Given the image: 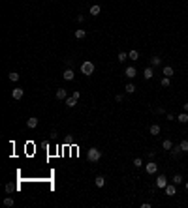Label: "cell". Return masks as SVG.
<instances>
[{
  "instance_id": "d590c367",
  "label": "cell",
  "mask_w": 188,
  "mask_h": 208,
  "mask_svg": "<svg viewBox=\"0 0 188 208\" xmlns=\"http://www.w3.org/2000/svg\"><path fill=\"white\" fill-rule=\"evenodd\" d=\"M184 187H186V191H188V182H186V184H184Z\"/></svg>"
},
{
  "instance_id": "ffe728a7",
  "label": "cell",
  "mask_w": 188,
  "mask_h": 208,
  "mask_svg": "<svg viewBox=\"0 0 188 208\" xmlns=\"http://www.w3.org/2000/svg\"><path fill=\"white\" fill-rule=\"evenodd\" d=\"M162 64V58L160 56H152L151 58V66H152V68H156V66H160Z\"/></svg>"
},
{
  "instance_id": "d4e9b609",
  "label": "cell",
  "mask_w": 188,
  "mask_h": 208,
  "mask_svg": "<svg viewBox=\"0 0 188 208\" xmlns=\"http://www.w3.org/2000/svg\"><path fill=\"white\" fill-rule=\"evenodd\" d=\"M179 146H181L182 152H188V141H186V139H182L181 143H179Z\"/></svg>"
},
{
  "instance_id": "52a82bcc",
  "label": "cell",
  "mask_w": 188,
  "mask_h": 208,
  "mask_svg": "<svg viewBox=\"0 0 188 208\" xmlns=\"http://www.w3.org/2000/svg\"><path fill=\"white\" fill-rule=\"evenodd\" d=\"M23 94H24V90H23V88H19V86L12 90V98H13V99H21V98H23Z\"/></svg>"
},
{
  "instance_id": "30bf717a",
  "label": "cell",
  "mask_w": 188,
  "mask_h": 208,
  "mask_svg": "<svg viewBox=\"0 0 188 208\" xmlns=\"http://www.w3.org/2000/svg\"><path fill=\"white\" fill-rule=\"evenodd\" d=\"M162 73H164V77H169V79H171L175 71H173V68H171V66H166V68L162 69Z\"/></svg>"
},
{
  "instance_id": "ac0fdd59",
  "label": "cell",
  "mask_w": 188,
  "mask_h": 208,
  "mask_svg": "<svg viewBox=\"0 0 188 208\" xmlns=\"http://www.w3.org/2000/svg\"><path fill=\"white\" fill-rule=\"evenodd\" d=\"M181 146L179 144H177V146H173V148H171V156H173V158H179V156H181Z\"/></svg>"
},
{
  "instance_id": "2e32d148",
  "label": "cell",
  "mask_w": 188,
  "mask_h": 208,
  "mask_svg": "<svg viewBox=\"0 0 188 208\" xmlns=\"http://www.w3.org/2000/svg\"><path fill=\"white\" fill-rule=\"evenodd\" d=\"M177 120H179L181 124H186V122H188V113H184V111H182V113L177 116Z\"/></svg>"
},
{
  "instance_id": "8992f818",
  "label": "cell",
  "mask_w": 188,
  "mask_h": 208,
  "mask_svg": "<svg viewBox=\"0 0 188 208\" xmlns=\"http://www.w3.org/2000/svg\"><path fill=\"white\" fill-rule=\"evenodd\" d=\"M124 75H126L128 79H134L135 75H138V69H135L134 66H130V68H126V69H124Z\"/></svg>"
},
{
  "instance_id": "603a6c76",
  "label": "cell",
  "mask_w": 188,
  "mask_h": 208,
  "mask_svg": "<svg viewBox=\"0 0 188 208\" xmlns=\"http://www.w3.org/2000/svg\"><path fill=\"white\" fill-rule=\"evenodd\" d=\"M169 84H171V79H169V77H162V81H160V86H164V88H167Z\"/></svg>"
},
{
  "instance_id": "e575fe53",
  "label": "cell",
  "mask_w": 188,
  "mask_h": 208,
  "mask_svg": "<svg viewBox=\"0 0 188 208\" xmlns=\"http://www.w3.org/2000/svg\"><path fill=\"white\" fill-rule=\"evenodd\" d=\"M182 111H184V113H188V103H184V105H182Z\"/></svg>"
},
{
  "instance_id": "f546056e",
  "label": "cell",
  "mask_w": 188,
  "mask_h": 208,
  "mask_svg": "<svg viewBox=\"0 0 188 208\" xmlns=\"http://www.w3.org/2000/svg\"><path fill=\"white\" fill-rule=\"evenodd\" d=\"M128 58V53H119V62H124Z\"/></svg>"
},
{
  "instance_id": "8fae6325",
  "label": "cell",
  "mask_w": 188,
  "mask_h": 208,
  "mask_svg": "<svg viewBox=\"0 0 188 208\" xmlns=\"http://www.w3.org/2000/svg\"><path fill=\"white\" fill-rule=\"evenodd\" d=\"M64 103L68 105V107H75V105H77V99H75L73 96H68V98L64 99Z\"/></svg>"
},
{
  "instance_id": "7c38bea8",
  "label": "cell",
  "mask_w": 188,
  "mask_h": 208,
  "mask_svg": "<svg viewBox=\"0 0 188 208\" xmlns=\"http://www.w3.org/2000/svg\"><path fill=\"white\" fill-rule=\"evenodd\" d=\"M27 126H28L30 129H34V128L38 126V118H36V116H30V118L27 120Z\"/></svg>"
},
{
  "instance_id": "484cf974",
  "label": "cell",
  "mask_w": 188,
  "mask_h": 208,
  "mask_svg": "<svg viewBox=\"0 0 188 208\" xmlns=\"http://www.w3.org/2000/svg\"><path fill=\"white\" fill-rule=\"evenodd\" d=\"M13 204H15L13 197H6V199H4V206H13Z\"/></svg>"
},
{
  "instance_id": "4316f807",
  "label": "cell",
  "mask_w": 188,
  "mask_h": 208,
  "mask_svg": "<svg viewBox=\"0 0 188 208\" xmlns=\"http://www.w3.org/2000/svg\"><path fill=\"white\" fill-rule=\"evenodd\" d=\"M171 182H173V184H177V186H179V184H182V176H181V174H175L173 178H171Z\"/></svg>"
},
{
  "instance_id": "836d02e7",
  "label": "cell",
  "mask_w": 188,
  "mask_h": 208,
  "mask_svg": "<svg viewBox=\"0 0 188 208\" xmlns=\"http://www.w3.org/2000/svg\"><path fill=\"white\" fill-rule=\"evenodd\" d=\"M156 113H158V114H164L166 111H164V107H158V109H156Z\"/></svg>"
},
{
  "instance_id": "d6a6232c",
  "label": "cell",
  "mask_w": 188,
  "mask_h": 208,
  "mask_svg": "<svg viewBox=\"0 0 188 208\" xmlns=\"http://www.w3.org/2000/svg\"><path fill=\"white\" fill-rule=\"evenodd\" d=\"M72 96H73V98H75V99H79V98H81V94L77 92V90H73V92H72Z\"/></svg>"
},
{
  "instance_id": "3957f363",
  "label": "cell",
  "mask_w": 188,
  "mask_h": 208,
  "mask_svg": "<svg viewBox=\"0 0 188 208\" xmlns=\"http://www.w3.org/2000/svg\"><path fill=\"white\" fill-rule=\"evenodd\" d=\"M154 184H156V187L164 189V187L169 184V182H167V176H166V174H160V176H156V182H154Z\"/></svg>"
},
{
  "instance_id": "9c48e42d",
  "label": "cell",
  "mask_w": 188,
  "mask_h": 208,
  "mask_svg": "<svg viewBox=\"0 0 188 208\" xmlns=\"http://www.w3.org/2000/svg\"><path fill=\"white\" fill-rule=\"evenodd\" d=\"M143 75H145V79H152V77H154V69H152V66H149V68L143 69Z\"/></svg>"
},
{
  "instance_id": "4fadbf2b",
  "label": "cell",
  "mask_w": 188,
  "mask_h": 208,
  "mask_svg": "<svg viewBox=\"0 0 188 208\" xmlns=\"http://www.w3.org/2000/svg\"><path fill=\"white\" fill-rule=\"evenodd\" d=\"M66 98H68L66 88H57V99H66Z\"/></svg>"
},
{
  "instance_id": "7402d4cb",
  "label": "cell",
  "mask_w": 188,
  "mask_h": 208,
  "mask_svg": "<svg viewBox=\"0 0 188 208\" xmlns=\"http://www.w3.org/2000/svg\"><path fill=\"white\" fill-rule=\"evenodd\" d=\"M124 90H126L128 94H134V92H135V84H134V83H128V84L124 86Z\"/></svg>"
},
{
  "instance_id": "5b68a950",
  "label": "cell",
  "mask_w": 188,
  "mask_h": 208,
  "mask_svg": "<svg viewBox=\"0 0 188 208\" xmlns=\"http://www.w3.org/2000/svg\"><path fill=\"white\" fill-rule=\"evenodd\" d=\"M145 169H147V174H156V172H158V165H156L154 161H149V163L145 165Z\"/></svg>"
},
{
  "instance_id": "44dd1931",
  "label": "cell",
  "mask_w": 188,
  "mask_h": 208,
  "mask_svg": "<svg viewBox=\"0 0 188 208\" xmlns=\"http://www.w3.org/2000/svg\"><path fill=\"white\" fill-rule=\"evenodd\" d=\"M128 58H130V60H138V58H139V53H138L135 49H132L130 53H128Z\"/></svg>"
},
{
  "instance_id": "1f68e13d",
  "label": "cell",
  "mask_w": 188,
  "mask_h": 208,
  "mask_svg": "<svg viewBox=\"0 0 188 208\" xmlns=\"http://www.w3.org/2000/svg\"><path fill=\"white\" fill-rule=\"evenodd\" d=\"M115 101H117V103H120V101H122V94H117L115 96Z\"/></svg>"
},
{
  "instance_id": "83f0119b",
  "label": "cell",
  "mask_w": 188,
  "mask_h": 208,
  "mask_svg": "<svg viewBox=\"0 0 188 208\" xmlns=\"http://www.w3.org/2000/svg\"><path fill=\"white\" fill-rule=\"evenodd\" d=\"M134 167H138V169H139V167H143V159H141V158H135V159H134Z\"/></svg>"
},
{
  "instance_id": "ba28073f",
  "label": "cell",
  "mask_w": 188,
  "mask_h": 208,
  "mask_svg": "<svg viewBox=\"0 0 188 208\" xmlns=\"http://www.w3.org/2000/svg\"><path fill=\"white\" fill-rule=\"evenodd\" d=\"M73 77H75V73H73V69H64V73H62V79L64 81H73Z\"/></svg>"
},
{
  "instance_id": "9a60e30c",
  "label": "cell",
  "mask_w": 188,
  "mask_h": 208,
  "mask_svg": "<svg viewBox=\"0 0 188 208\" xmlns=\"http://www.w3.org/2000/svg\"><path fill=\"white\" fill-rule=\"evenodd\" d=\"M94 184L98 186V187H104V186H105V178H104V176H96V178H94Z\"/></svg>"
},
{
  "instance_id": "4dcf8cb0",
  "label": "cell",
  "mask_w": 188,
  "mask_h": 208,
  "mask_svg": "<svg viewBox=\"0 0 188 208\" xmlns=\"http://www.w3.org/2000/svg\"><path fill=\"white\" fill-rule=\"evenodd\" d=\"M13 191V186L12 184H6V193H12Z\"/></svg>"
},
{
  "instance_id": "e0dca14e",
  "label": "cell",
  "mask_w": 188,
  "mask_h": 208,
  "mask_svg": "<svg viewBox=\"0 0 188 208\" xmlns=\"http://www.w3.org/2000/svg\"><path fill=\"white\" fill-rule=\"evenodd\" d=\"M162 148H164V150H171V148H173V143H171L169 139L162 141Z\"/></svg>"
},
{
  "instance_id": "cb8c5ba5",
  "label": "cell",
  "mask_w": 188,
  "mask_h": 208,
  "mask_svg": "<svg viewBox=\"0 0 188 208\" xmlns=\"http://www.w3.org/2000/svg\"><path fill=\"white\" fill-rule=\"evenodd\" d=\"M85 36H87V30H75V38L77 39H83Z\"/></svg>"
},
{
  "instance_id": "5bb4252c",
  "label": "cell",
  "mask_w": 188,
  "mask_h": 208,
  "mask_svg": "<svg viewBox=\"0 0 188 208\" xmlns=\"http://www.w3.org/2000/svg\"><path fill=\"white\" fill-rule=\"evenodd\" d=\"M160 131H162V129H160L158 124H152L151 128H149V133H151V135H160Z\"/></svg>"
},
{
  "instance_id": "7a4b0ae2",
  "label": "cell",
  "mask_w": 188,
  "mask_h": 208,
  "mask_svg": "<svg viewBox=\"0 0 188 208\" xmlns=\"http://www.w3.org/2000/svg\"><path fill=\"white\" fill-rule=\"evenodd\" d=\"M87 159L90 161V163L100 161V159H102V150H98V148H89V150H87Z\"/></svg>"
},
{
  "instance_id": "f1b7e54d",
  "label": "cell",
  "mask_w": 188,
  "mask_h": 208,
  "mask_svg": "<svg viewBox=\"0 0 188 208\" xmlns=\"http://www.w3.org/2000/svg\"><path fill=\"white\" fill-rule=\"evenodd\" d=\"M8 77H9V81H19V73H15V71H12V73L8 75Z\"/></svg>"
},
{
  "instance_id": "8d00e7d4",
  "label": "cell",
  "mask_w": 188,
  "mask_h": 208,
  "mask_svg": "<svg viewBox=\"0 0 188 208\" xmlns=\"http://www.w3.org/2000/svg\"><path fill=\"white\" fill-rule=\"evenodd\" d=\"M55 2H57V0H55Z\"/></svg>"
},
{
  "instance_id": "277c9868",
  "label": "cell",
  "mask_w": 188,
  "mask_h": 208,
  "mask_svg": "<svg viewBox=\"0 0 188 208\" xmlns=\"http://www.w3.org/2000/svg\"><path fill=\"white\" fill-rule=\"evenodd\" d=\"M164 191H166L167 197H173V195L177 193V184H173V182H171V184H167V186L164 187Z\"/></svg>"
},
{
  "instance_id": "6da1fadb",
  "label": "cell",
  "mask_w": 188,
  "mask_h": 208,
  "mask_svg": "<svg viewBox=\"0 0 188 208\" xmlns=\"http://www.w3.org/2000/svg\"><path fill=\"white\" fill-rule=\"evenodd\" d=\"M94 69H96V66H94V62H90V60H85V62L81 64V73L87 75V77H90V75L94 73Z\"/></svg>"
},
{
  "instance_id": "d6986e66",
  "label": "cell",
  "mask_w": 188,
  "mask_h": 208,
  "mask_svg": "<svg viewBox=\"0 0 188 208\" xmlns=\"http://www.w3.org/2000/svg\"><path fill=\"white\" fill-rule=\"evenodd\" d=\"M100 11H102V8L98 6V4H94V6L90 8V15H94V17H96V15H100Z\"/></svg>"
}]
</instances>
